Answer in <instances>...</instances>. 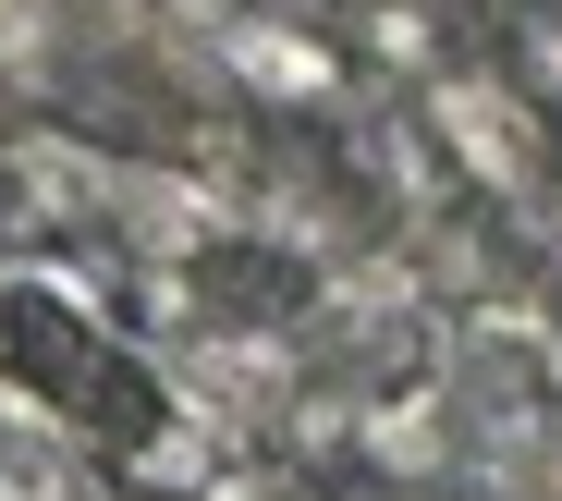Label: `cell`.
I'll return each mask as SVG.
<instances>
[{
	"label": "cell",
	"instance_id": "6da1fadb",
	"mask_svg": "<svg viewBox=\"0 0 562 501\" xmlns=\"http://www.w3.org/2000/svg\"><path fill=\"white\" fill-rule=\"evenodd\" d=\"M257 74H269V86H330V62H318V49H257Z\"/></svg>",
	"mask_w": 562,
	"mask_h": 501
}]
</instances>
